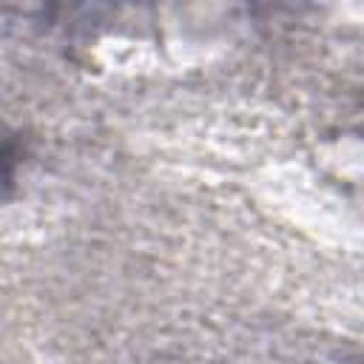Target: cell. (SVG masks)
<instances>
[{
  "instance_id": "cell-1",
  "label": "cell",
  "mask_w": 364,
  "mask_h": 364,
  "mask_svg": "<svg viewBox=\"0 0 364 364\" xmlns=\"http://www.w3.org/2000/svg\"><path fill=\"white\" fill-rule=\"evenodd\" d=\"M9 182H11V154H9V148L0 139V193H3V188Z\"/></svg>"
}]
</instances>
